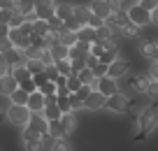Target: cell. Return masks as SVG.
<instances>
[{
    "label": "cell",
    "instance_id": "cell-1",
    "mask_svg": "<svg viewBox=\"0 0 158 151\" xmlns=\"http://www.w3.org/2000/svg\"><path fill=\"white\" fill-rule=\"evenodd\" d=\"M5 119H7V123H10V126L23 128V126H28V121H30V107H28V105H16V103H12L10 107L5 109Z\"/></svg>",
    "mask_w": 158,
    "mask_h": 151
},
{
    "label": "cell",
    "instance_id": "cell-2",
    "mask_svg": "<svg viewBox=\"0 0 158 151\" xmlns=\"http://www.w3.org/2000/svg\"><path fill=\"white\" fill-rule=\"evenodd\" d=\"M137 123H139V137L147 140V137L158 128V103L151 105L149 109H144L142 116H137Z\"/></svg>",
    "mask_w": 158,
    "mask_h": 151
},
{
    "label": "cell",
    "instance_id": "cell-3",
    "mask_svg": "<svg viewBox=\"0 0 158 151\" xmlns=\"http://www.w3.org/2000/svg\"><path fill=\"white\" fill-rule=\"evenodd\" d=\"M128 16H130V23H135L137 28H151V10L149 7H144L142 2H137V5H133L128 10Z\"/></svg>",
    "mask_w": 158,
    "mask_h": 151
},
{
    "label": "cell",
    "instance_id": "cell-4",
    "mask_svg": "<svg viewBox=\"0 0 158 151\" xmlns=\"http://www.w3.org/2000/svg\"><path fill=\"white\" fill-rule=\"evenodd\" d=\"M151 105H156V100H153L151 95H147V93H137L135 98H130V105H128V114L133 119L142 116L144 109H149Z\"/></svg>",
    "mask_w": 158,
    "mask_h": 151
},
{
    "label": "cell",
    "instance_id": "cell-5",
    "mask_svg": "<svg viewBox=\"0 0 158 151\" xmlns=\"http://www.w3.org/2000/svg\"><path fill=\"white\" fill-rule=\"evenodd\" d=\"M107 74H112L114 79H128L130 74H135V70H133V65H130V61H128V58L118 56L116 61H112V63H109Z\"/></svg>",
    "mask_w": 158,
    "mask_h": 151
},
{
    "label": "cell",
    "instance_id": "cell-6",
    "mask_svg": "<svg viewBox=\"0 0 158 151\" xmlns=\"http://www.w3.org/2000/svg\"><path fill=\"white\" fill-rule=\"evenodd\" d=\"M128 105H130V98L126 95L123 91H118V93H114V95L107 98V107L105 109H109V112H114V114H128Z\"/></svg>",
    "mask_w": 158,
    "mask_h": 151
},
{
    "label": "cell",
    "instance_id": "cell-7",
    "mask_svg": "<svg viewBox=\"0 0 158 151\" xmlns=\"http://www.w3.org/2000/svg\"><path fill=\"white\" fill-rule=\"evenodd\" d=\"M105 107H107V95L102 91H98V88H93L89 93V98L84 100V109L86 112H100Z\"/></svg>",
    "mask_w": 158,
    "mask_h": 151
},
{
    "label": "cell",
    "instance_id": "cell-8",
    "mask_svg": "<svg viewBox=\"0 0 158 151\" xmlns=\"http://www.w3.org/2000/svg\"><path fill=\"white\" fill-rule=\"evenodd\" d=\"M40 132L33 130L30 126H23L21 128V142H23V149L28 151H40Z\"/></svg>",
    "mask_w": 158,
    "mask_h": 151
},
{
    "label": "cell",
    "instance_id": "cell-9",
    "mask_svg": "<svg viewBox=\"0 0 158 151\" xmlns=\"http://www.w3.org/2000/svg\"><path fill=\"white\" fill-rule=\"evenodd\" d=\"M98 91H102L105 95H114V93L121 91V84H118V79H114L112 74H102V77H98Z\"/></svg>",
    "mask_w": 158,
    "mask_h": 151
},
{
    "label": "cell",
    "instance_id": "cell-10",
    "mask_svg": "<svg viewBox=\"0 0 158 151\" xmlns=\"http://www.w3.org/2000/svg\"><path fill=\"white\" fill-rule=\"evenodd\" d=\"M10 40L14 42V49H19V51H23V49H28L30 44H33V35L26 33V30H21V28H12L10 30Z\"/></svg>",
    "mask_w": 158,
    "mask_h": 151
},
{
    "label": "cell",
    "instance_id": "cell-11",
    "mask_svg": "<svg viewBox=\"0 0 158 151\" xmlns=\"http://www.w3.org/2000/svg\"><path fill=\"white\" fill-rule=\"evenodd\" d=\"M89 5H91V12L98 14V16H102L105 21L114 14V5L109 2V0H89Z\"/></svg>",
    "mask_w": 158,
    "mask_h": 151
},
{
    "label": "cell",
    "instance_id": "cell-12",
    "mask_svg": "<svg viewBox=\"0 0 158 151\" xmlns=\"http://www.w3.org/2000/svg\"><path fill=\"white\" fill-rule=\"evenodd\" d=\"M28 126L42 135V132L49 130V119L44 116V112H30V121H28Z\"/></svg>",
    "mask_w": 158,
    "mask_h": 151
},
{
    "label": "cell",
    "instance_id": "cell-13",
    "mask_svg": "<svg viewBox=\"0 0 158 151\" xmlns=\"http://www.w3.org/2000/svg\"><path fill=\"white\" fill-rule=\"evenodd\" d=\"M26 105L30 107V112H44V107H47V95L37 88V91H33V93L28 95V103H26Z\"/></svg>",
    "mask_w": 158,
    "mask_h": 151
},
{
    "label": "cell",
    "instance_id": "cell-14",
    "mask_svg": "<svg viewBox=\"0 0 158 151\" xmlns=\"http://www.w3.org/2000/svg\"><path fill=\"white\" fill-rule=\"evenodd\" d=\"M16 88H19V79H16L12 72H7V74L0 77V95H12Z\"/></svg>",
    "mask_w": 158,
    "mask_h": 151
},
{
    "label": "cell",
    "instance_id": "cell-15",
    "mask_svg": "<svg viewBox=\"0 0 158 151\" xmlns=\"http://www.w3.org/2000/svg\"><path fill=\"white\" fill-rule=\"evenodd\" d=\"M60 126H63L65 135L77 132V128H79V116H77V112H63V116H60Z\"/></svg>",
    "mask_w": 158,
    "mask_h": 151
},
{
    "label": "cell",
    "instance_id": "cell-16",
    "mask_svg": "<svg viewBox=\"0 0 158 151\" xmlns=\"http://www.w3.org/2000/svg\"><path fill=\"white\" fill-rule=\"evenodd\" d=\"M54 12H56L58 19L68 21V19H72V14H74V2H70V0H56Z\"/></svg>",
    "mask_w": 158,
    "mask_h": 151
},
{
    "label": "cell",
    "instance_id": "cell-17",
    "mask_svg": "<svg viewBox=\"0 0 158 151\" xmlns=\"http://www.w3.org/2000/svg\"><path fill=\"white\" fill-rule=\"evenodd\" d=\"M91 14H93V12H91V5H89V2H74V14H72V16H74L81 26L89 23Z\"/></svg>",
    "mask_w": 158,
    "mask_h": 151
},
{
    "label": "cell",
    "instance_id": "cell-18",
    "mask_svg": "<svg viewBox=\"0 0 158 151\" xmlns=\"http://www.w3.org/2000/svg\"><path fill=\"white\" fill-rule=\"evenodd\" d=\"M49 51H51V56H54V61L70 58V47H68V44H63V42H54L49 47Z\"/></svg>",
    "mask_w": 158,
    "mask_h": 151
},
{
    "label": "cell",
    "instance_id": "cell-19",
    "mask_svg": "<svg viewBox=\"0 0 158 151\" xmlns=\"http://www.w3.org/2000/svg\"><path fill=\"white\" fill-rule=\"evenodd\" d=\"M35 14H37V19L49 21L51 16H56V12H54V5H49V2H35Z\"/></svg>",
    "mask_w": 158,
    "mask_h": 151
},
{
    "label": "cell",
    "instance_id": "cell-20",
    "mask_svg": "<svg viewBox=\"0 0 158 151\" xmlns=\"http://www.w3.org/2000/svg\"><path fill=\"white\" fill-rule=\"evenodd\" d=\"M77 30H72V28H60L58 30V42H63V44H68V47H72V44H77Z\"/></svg>",
    "mask_w": 158,
    "mask_h": 151
},
{
    "label": "cell",
    "instance_id": "cell-21",
    "mask_svg": "<svg viewBox=\"0 0 158 151\" xmlns=\"http://www.w3.org/2000/svg\"><path fill=\"white\" fill-rule=\"evenodd\" d=\"M77 37L79 40H86V42H95L98 40V28H93V26H81V28L77 30Z\"/></svg>",
    "mask_w": 158,
    "mask_h": 151
},
{
    "label": "cell",
    "instance_id": "cell-22",
    "mask_svg": "<svg viewBox=\"0 0 158 151\" xmlns=\"http://www.w3.org/2000/svg\"><path fill=\"white\" fill-rule=\"evenodd\" d=\"M47 33H49V21H44V19H35V21H33V40L44 37Z\"/></svg>",
    "mask_w": 158,
    "mask_h": 151
},
{
    "label": "cell",
    "instance_id": "cell-23",
    "mask_svg": "<svg viewBox=\"0 0 158 151\" xmlns=\"http://www.w3.org/2000/svg\"><path fill=\"white\" fill-rule=\"evenodd\" d=\"M54 149H56V137L49 130L42 132V137H40V151H54Z\"/></svg>",
    "mask_w": 158,
    "mask_h": 151
},
{
    "label": "cell",
    "instance_id": "cell-24",
    "mask_svg": "<svg viewBox=\"0 0 158 151\" xmlns=\"http://www.w3.org/2000/svg\"><path fill=\"white\" fill-rule=\"evenodd\" d=\"M44 116L49 119V121H58V119L63 116V109L58 107V103H47V107H44Z\"/></svg>",
    "mask_w": 158,
    "mask_h": 151
},
{
    "label": "cell",
    "instance_id": "cell-25",
    "mask_svg": "<svg viewBox=\"0 0 158 151\" xmlns=\"http://www.w3.org/2000/svg\"><path fill=\"white\" fill-rule=\"evenodd\" d=\"M28 95H30V93L23 91V88L19 86V88H16V91L10 95V100H12V103H16V105H26V103H28Z\"/></svg>",
    "mask_w": 158,
    "mask_h": 151
},
{
    "label": "cell",
    "instance_id": "cell-26",
    "mask_svg": "<svg viewBox=\"0 0 158 151\" xmlns=\"http://www.w3.org/2000/svg\"><path fill=\"white\" fill-rule=\"evenodd\" d=\"M26 65H28V70L33 74H37V72H42V70L47 68L44 63H42V58H26Z\"/></svg>",
    "mask_w": 158,
    "mask_h": 151
},
{
    "label": "cell",
    "instance_id": "cell-27",
    "mask_svg": "<svg viewBox=\"0 0 158 151\" xmlns=\"http://www.w3.org/2000/svg\"><path fill=\"white\" fill-rule=\"evenodd\" d=\"M65 86H68V91H70V93H77L79 88H81V79H79V74H77V72L70 74L68 82H65Z\"/></svg>",
    "mask_w": 158,
    "mask_h": 151
},
{
    "label": "cell",
    "instance_id": "cell-28",
    "mask_svg": "<svg viewBox=\"0 0 158 151\" xmlns=\"http://www.w3.org/2000/svg\"><path fill=\"white\" fill-rule=\"evenodd\" d=\"M49 132L56 137V140H58V137H65V130H63V126H60V119H58V121H49Z\"/></svg>",
    "mask_w": 158,
    "mask_h": 151
},
{
    "label": "cell",
    "instance_id": "cell-29",
    "mask_svg": "<svg viewBox=\"0 0 158 151\" xmlns=\"http://www.w3.org/2000/svg\"><path fill=\"white\" fill-rule=\"evenodd\" d=\"M23 21H26V14H21L19 10H12V14H10V26L12 28H19Z\"/></svg>",
    "mask_w": 158,
    "mask_h": 151
},
{
    "label": "cell",
    "instance_id": "cell-30",
    "mask_svg": "<svg viewBox=\"0 0 158 151\" xmlns=\"http://www.w3.org/2000/svg\"><path fill=\"white\" fill-rule=\"evenodd\" d=\"M70 103H72V112H86L84 109V98H79L77 93H70Z\"/></svg>",
    "mask_w": 158,
    "mask_h": 151
},
{
    "label": "cell",
    "instance_id": "cell-31",
    "mask_svg": "<svg viewBox=\"0 0 158 151\" xmlns=\"http://www.w3.org/2000/svg\"><path fill=\"white\" fill-rule=\"evenodd\" d=\"M19 86L23 88V91H28V93H33V91H37V84H35V79H33V74L30 77H26V79H21L19 82Z\"/></svg>",
    "mask_w": 158,
    "mask_h": 151
},
{
    "label": "cell",
    "instance_id": "cell-32",
    "mask_svg": "<svg viewBox=\"0 0 158 151\" xmlns=\"http://www.w3.org/2000/svg\"><path fill=\"white\" fill-rule=\"evenodd\" d=\"M10 68H12V61H10V56L0 51V77L10 72Z\"/></svg>",
    "mask_w": 158,
    "mask_h": 151
},
{
    "label": "cell",
    "instance_id": "cell-33",
    "mask_svg": "<svg viewBox=\"0 0 158 151\" xmlns=\"http://www.w3.org/2000/svg\"><path fill=\"white\" fill-rule=\"evenodd\" d=\"M72 149V142H70V137L65 135V137H58L56 140V149L54 151H70Z\"/></svg>",
    "mask_w": 158,
    "mask_h": 151
},
{
    "label": "cell",
    "instance_id": "cell-34",
    "mask_svg": "<svg viewBox=\"0 0 158 151\" xmlns=\"http://www.w3.org/2000/svg\"><path fill=\"white\" fill-rule=\"evenodd\" d=\"M40 91L44 93V95H51V93H58V84H56V82H51V79H49V82H44L42 86H40Z\"/></svg>",
    "mask_w": 158,
    "mask_h": 151
},
{
    "label": "cell",
    "instance_id": "cell-35",
    "mask_svg": "<svg viewBox=\"0 0 158 151\" xmlns=\"http://www.w3.org/2000/svg\"><path fill=\"white\" fill-rule=\"evenodd\" d=\"M0 51H2V54H10V51H14V42H12L10 37H0Z\"/></svg>",
    "mask_w": 158,
    "mask_h": 151
},
{
    "label": "cell",
    "instance_id": "cell-36",
    "mask_svg": "<svg viewBox=\"0 0 158 151\" xmlns=\"http://www.w3.org/2000/svg\"><path fill=\"white\" fill-rule=\"evenodd\" d=\"M58 107L63 112H72V103H70V95H58Z\"/></svg>",
    "mask_w": 158,
    "mask_h": 151
},
{
    "label": "cell",
    "instance_id": "cell-37",
    "mask_svg": "<svg viewBox=\"0 0 158 151\" xmlns=\"http://www.w3.org/2000/svg\"><path fill=\"white\" fill-rule=\"evenodd\" d=\"M60 28H65V21L58 19V16H51L49 19V30H60Z\"/></svg>",
    "mask_w": 158,
    "mask_h": 151
},
{
    "label": "cell",
    "instance_id": "cell-38",
    "mask_svg": "<svg viewBox=\"0 0 158 151\" xmlns=\"http://www.w3.org/2000/svg\"><path fill=\"white\" fill-rule=\"evenodd\" d=\"M70 61H72V70L74 72H79V70L86 68V56H81V58H70Z\"/></svg>",
    "mask_w": 158,
    "mask_h": 151
},
{
    "label": "cell",
    "instance_id": "cell-39",
    "mask_svg": "<svg viewBox=\"0 0 158 151\" xmlns=\"http://www.w3.org/2000/svg\"><path fill=\"white\" fill-rule=\"evenodd\" d=\"M93 88H95V86H91V84H81V88L77 91V95H79V98H84V100H86V98H89V93L93 91Z\"/></svg>",
    "mask_w": 158,
    "mask_h": 151
},
{
    "label": "cell",
    "instance_id": "cell-40",
    "mask_svg": "<svg viewBox=\"0 0 158 151\" xmlns=\"http://www.w3.org/2000/svg\"><path fill=\"white\" fill-rule=\"evenodd\" d=\"M33 79H35V84H37V88L42 86L44 82H49V77H47V72L42 70V72H37V74H33Z\"/></svg>",
    "mask_w": 158,
    "mask_h": 151
},
{
    "label": "cell",
    "instance_id": "cell-41",
    "mask_svg": "<svg viewBox=\"0 0 158 151\" xmlns=\"http://www.w3.org/2000/svg\"><path fill=\"white\" fill-rule=\"evenodd\" d=\"M102 23H105V19H102V16H98V14H91V19H89V26H93V28H100Z\"/></svg>",
    "mask_w": 158,
    "mask_h": 151
},
{
    "label": "cell",
    "instance_id": "cell-42",
    "mask_svg": "<svg viewBox=\"0 0 158 151\" xmlns=\"http://www.w3.org/2000/svg\"><path fill=\"white\" fill-rule=\"evenodd\" d=\"M107 70H109V65H107V63H98V65L93 68V72L98 74V77H102V74H107Z\"/></svg>",
    "mask_w": 158,
    "mask_h": 151
},
{
    "label": "cell",
    "instance_id": "cell-43",
    "mask_svg": "<svg viewBox=\"0 0 158 151\" xmlns=\"http://www.w3.org/2000/svg\"><path fill=\"white\" fill-rule=\"evenodd\" d=\"M10 30H12V26H10V23L0 21V37H10Z\"/></svg>",
    "mask_w": 158,
    "mask_h": 151
},
{
    "label": "cell",
    "instance_id": "cell-44",
    "mask_svg": "<svg viewBox=\"0 0 158 151\" xmlns=\"http://www.w3.org/2000/svg\"><path fill=\"white\" fill-rule=\"evenodd\" d=\"M16 0H0V10H14Z\"/></svg>",
    "mask_w": 158,
    "mask_h": 151
},
{
    "label": "cell",
    "instance_id": "cell-45",
    "mask_svg": "<svg viewBox=\"0 0 158 151\" xmlns=\"http://www.w3.org/2000/svg\"><path fill=\"white\" fill-rule=\"evenodd\" d=\"M137 2H139V0H121V10H126V12H128L130 7H133V5H137Z\"/></svg>",
    "mask_w": 158,
    "mask_h": 151
},
{
    "label": "cell",
    "instance_id": "cell-46",
    "mask_svg": "<svg viewBox=\"0 0 158 151\" xmlns=\"http://www.w3.org/2000/svg\"><path fill=\"white\" fill-rule=\"evenodd\" d=\"M151 26H153V28H158V5L151 10Z\"/></svg>",
    "mask_w": 158,
    "mask_h": 151
},
{
    "label": "cell",
    "instance_id": "cell-47",
    "mask_svg": "<svg viewBox=\"0 0 158 151\" xmlns=\"http://www.w3.org/2000/svg\"><path fill=\"white\" fill-rule=\"evenodd\" d=\"M139 2H142L144 7H149V10H153V7L158 5V0H139Z\"/></svg>",
    "mask_w": 158,
    "mask_h": 151
},
{
    "label": "cell",
    "instance_id": "cell-48",
    "mask_svg": "<svg viewBox=\"0 0 158 151\" xmlns=\"http://www.w3.org/2000/svg\"><path fill=\"white\" fill-rule=\"evenodd\" d=\"M35 2H49V5H56V0H35Z\"/></svg>",
    "mask_w": 158,
    "mask_h": 151
},
{
    "label": "cell",
    "instance_id": "cell-49",
    "mask_svg": "<svg viewBox=\"0 0 158 151\" xmlns=\"http://www.w3.org/2000/svg\"><path fill=\"white\" fill-rule=\"evenodd\" d=\"M0 116H5V112H2V107H0Z\"/></svg>",
    "mask_w": 158,
    "mask_h": 151
},
{
    "label": "cell",
    "instance_id": "cell-50",
    "mask_svg": "<svg viewBox=\"0 0 158 151\" xmlns=\"http://www.w3.org/2000/svg\"><path fill=\"white\" fill-rule=\"evenodd\" d=\"M0 12H2V10H0Z\"/></svg>",
    "mask_w": 158,
    "mask_h": 151
}]
</instances>
